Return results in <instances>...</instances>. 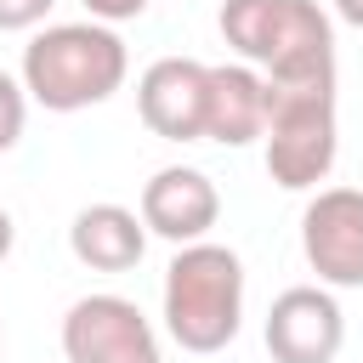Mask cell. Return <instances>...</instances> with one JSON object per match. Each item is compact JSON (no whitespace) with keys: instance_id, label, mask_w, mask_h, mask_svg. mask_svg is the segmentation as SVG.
<instances>
[{"instance_id":"obj_13","label":"cell","mask_w":363,"mask_h":363,"mask_svg":"<svg viewBox=\"0 0 363 363\" xmlns=\"http://www.w3.org/2000/svg\"><path fill=\"white\" fill-rule=\"evenodd\" d=\"M57 0H0V34H23V28H40L51 17Z\"/></svg>"},{"instance_id":"obj_16","label":"cell","mask_w":363,"mask_h":363,"mask_svg":"<svg viewBox=\"0 0 363 363\" xmlns=\"http://www.w3.org/2000/svg\"><path fill=\"white\" fill-rule=\"evenodd\" d=\"M11 244H17V221H11V210L0 204V261L11 255Z\"/></svg>"},{"instance_id":"obj_5","label":"cell","mask_w":363,"mask_h":363,"mask_svg":"<svg viewBox=\"0 0 363 363\" xmlns=\"http://www.w3.org/2000/svg\"><path fill=\"white\" fill-rule=\"evenodd\" d=\"M68 363H164L153 323L125 295H79L62 318Z\"/></svg>"},{"instance_id":"obj_2","label":"cell","mask_w":363,"mask_h":363,"mask_svg":"<svg viewBox=\"0 0 363 363\" xmlns=\"http://www.w3.org/2000/svg\"><path fill=\"white\" fill-rule=\"evenodd\" d=\"M159 318L164 335L193 352H227L244 329V261L238 250L199 238V244H176L170 267H164V289H159Z\"/></svg>"},{"instance_id":"obj_11","label":"cell","mask_w":363,"mask_h":363,"mask_svg":"<svg viewBox=\"0 0 363 363\" xmlns=\"http://www.w3.org/2000/svg\"><path fill=\"white\" fill-rule=\"evenodd\" d=\"M68 250L91 272H130L147 255V221L125 204H85L68 227Z\"/></svg>"},{"instance_id":"obj_9","label":"cell","mask_w":363,"mask_h":363,"mask_svg":"<svg viewBox=\"0 0 363 363\" xmlns=\"http://www.w3.org/2000/svg\"><path fill=\"white\" fill-rule=\"evenodd\" d=\"M142 221L153 238H170V244H199L210 238V227L221 221V193L204 170L193 164H164L147 176L142 187Z\"/></svg>"},{"instance_id":"obj_7","label":"cell","mask_w":363,"mask_h":363,"mask_svg":"<svg viewBox=\"0 0 363 363\" xmlns=\"http://www.w3.org/2000/svg\"><path fill=\"white\" fill-rule=\"evenodd\" d=\"M261 340L272 363H335L346 346V312L329 284H295L267 306Z\"/></svg>"},{"instance_id":"obj_8","label":"cell","mask_w":363,"mask_h":363,"mask_svg":"<svg viewBox=\"0 0 363 363\" xmlns=\"http://www.w3.org/2000/svg\"><path fill=\"white\" fill-rule=\"evenodd\" d=\"M204 102H210V62L199 57H159L136 79V113L164 142H204Z\"/></svg>"},{"instance_id":"obj_1","label":"cell","mask_w":363,"mask_h":363,"mask_svg":"<svg viewBox=\"0 0 363 363\" xmlns=\"http://www.w3.org/2000/svg\"><path fill=\"white\" fill-rule=\"evenodd\" d=\"M261 79H267V130H261L267 176L284 193H312L335 170V153H340L335 68L261 74Z\"/></svg>"},{"instance_id":"obj_4","label":"cell","mask_w":363,"mask_h":363,"mask_svg":"<svg viewBox=\"0 0 363 363\" xmlns=\"http://www.w3.org/2000/svg\"><path fill=\"white\" fill-rule=\"evenodd\" d=\"M216 28L261 74L335 68V17L318 0H221Z\"/></svg>"},{"instance_id":"obj_12","label":"cell","mask_w":363,"mask_h":363,"mask_svg":"<svg viewBox=\"0 0 363 363\" xmlns=\"http://www.w3.org/2000/svg\"><path fill=\"white\" fill-rule=\"evenodd\" d=\"M23 125H28V85L0 68V153L23 142Z\"/></svg>"},{"instance_id":"obj_10","label":"cell","mask_w":363,"mask_h":363,"mask_svg":"<svg viewBox=\"0 0 363 363\" xmlns=\"http://www.w3.org/2000/svg\"><path fill=\"white\" fill-rule=\"evenodd\" d=\"M267 130V79L250 62H216L210 68V102H204V142L250 147Z\"/></svg>"},{"instance_id":"obj_14","label":"cell","mask_w":363,"mask_h":363,"mask_svg":"<svg viewBox=\"0 0 363 363\" xmlns=\"http://www.w3.org/2000/svg\"><path fill=\"white\" fill-rule=\"evenodd\" d=\"M79 6H85L96 23H108V28H113V23H130V17H142L153 0H79Z\"/></svg>"},{"instance_id":"obj_17","label":"cell","mask_w":363,"mask_h":363,"mask_svg":"<svg viewBox=\"0 0 363 363\" xmlns=\"http://www.w3.org/2000/svg\"><path fill=\"white\" fill-rule=\"evenodd\" d=\"M0 346H6V329H0Z\"/></svg>"},{"instance_id":"obj_3","label":"cell","mask_w":363,"mask_h":363,"mask_svg":"<svg viewBox=\"0 0 363 363\" xmlns=\"http://www.w3.org/2000/svg\"><path fill=\"white\" fill-rule=\"evenodd\" d=\"M130 74V51L125 40L85 17V23H45L28 45H23V85L28 102H40L45 113H79L108 102Z\"/></svg>"},{"instance_id":"obj_15","label":"cell","mask_w":363,"mask_h":363,"mask_svg":"<svg viewBox=\"0 0 363 363\" xmlns=\"http://www.w3.org/2000/svg\"><path fill=\"white\" fill-rule=\"evenodd\" d=\"M329 6H335V17H340V23L363 28V0H329Z\"/></svg>"},{"instance_id":"obj_6","label":"cell","mask_w":363,"mask_h":363,"mask_svg":"<svg viewBox=\"0 0 363 363\" xmlns=\"http://www.w3.org/2000/svg\"><path fill=\"white\" fill-rule=\"evenodd\" d=\"M301 255L329 289H363V187H318L301 210Z\"/></svg>"}]
</instances>
